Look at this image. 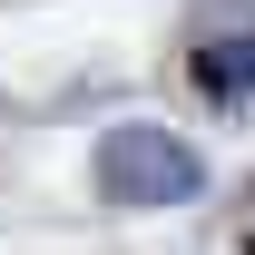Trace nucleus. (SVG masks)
<instances>
[{"mask_svg": "<svg viewBox=\"0 0 255 255\" xmlns=\"http://www.w3.org/2000/svg\"><path fill=\"white\" fill-rule=\"evenodd\" d=\"M196 79H206V98H255V20H236V30L226 39H206V49H196Z\"/></svg>", "mask_w": 255, "mask_h": 255, "instance_id": "f03ea898", "label": "nucleus"}, {"mask_svg": "<svg viewBox=\"0 0 255 255\" xmlns=\"http://www.w3.org/2000/svg\"><path fill=\"white\" fill-rule=\"evenodd\" d=\"M98 187L118 196V206H187L206 187V167L177 128H108L98 137Z\"/></svg>", "mask_w": 255, "mask_h": 255, "instance_id": "f257e3e1", "label": "nucleus"}]
</instances>
